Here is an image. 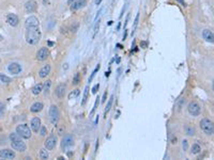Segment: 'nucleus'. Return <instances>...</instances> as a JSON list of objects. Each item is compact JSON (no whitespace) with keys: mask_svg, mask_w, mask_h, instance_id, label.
I'll return each mask as SVG.
<instances>
[{"mask_svg":"<svg viewBox=\"0 0 214 160\" xmlns=\"http://www.w3.org/2000/svg\"><path fill=\"white\" fill-rule=\"evenodd\" d=\"M79 81H80V74L79 73H77V74H75V76H74V78H73V85H77L78 83H79Z\"/></svg>","mask_w":214,"mask_h":160,"instance_id":"nucleus-29","label":"nucleus"},{"mask_svg":"<svg viewBox=\"0 0 214 160\" xmlns=\"http://www.w3.org/2000/svg\"><path fill=\"white\" fill-rule=\"evenodd\" d=\"M6 22L10 25L11 27H16L19 24V19L17 17V15L15 14H8L6 16Z\"/></svg>","mask_w":214,"mask_h":160,"instance_id":"nucleus-14","label":"nucleus"},{"mask_svg":"<svg viewBox=\"0 0 214 160\" xmlns=\"http://www.w3.org/2000/svg\"><path fill=\"white\" fill-rule=\"evenodd\" d=\"M65 91H67V85L64 83H61L57 87L56 89V96L58 98H63L65 95Z\"/></svg>","mask_w":214,"mask_h":160,"instance_id":"nucleus-16","label":"nucleus"},{"mask_svg":"<svg viewBox=\"0 0 214 160\" xmlns=\"http://www.w3.org/2000/svg\"><path fill=\"white\" fill-rule=\"evenodd\" d=\"M0 158L2 159H14L15 158V153L8 148H3L0 150Z\"/></svg>","mask_w":214,"mask_h":160,"instance_id":"nucleus-10","label":"nucleus"},{"mask_svg":"<svg viewBox=\"0 0 214 160\" xmlns=\"http://www.w3.org/2000/svg\"><path fill=\"white\" fill-rule=\"evenodd\" d=\"M138 20H139V13H137L136 17H135V20H134V28H133V32H132V35L134 34V32H135V29H136L137 25H138Z\"/></svg>","mask_w":214,"mask_h":160,"instance_id":"nucleus-32","label":"nucleus"},{"mask_svg":"<svg viewBox=\"0 0 214 160\" xmlns=\"http://www.w3.org/2000/svg\"><path fill=\"white\" fill-rule=\"evenodd\" d=\"M106 98H107V92H105L104 95H103V98H102V103H105V101H106Z\"/></svg>","mask_w":214,"mask_h":160,"instance_id":"nucleus-38","label":"nucleus"},{"mask_svg":"<svg viewBox=\"0 0 214 160\" xmlns=\"http://www.w3.org/2000/svg\"><path fill=\"white\" fill-rule=\"evenodd\" d=\"M112 103H114V95L110 96V98H109V100H108L107 106H106V108H105V112H104L105 115H106V114H107V112H109L110 108H111V106H112Z\"/></svg>","mask_w":214,"mask_h":160,"instance_id":"nucleus-24","label":"nucleus"},{"mask_svg":"<svg viewBox=\"0 0 214 160\" xmlns=\"http://www.w3.org/2000/svg\"><path fill=\"white\" fill-rule=\"evenodd\" d=\"M200 128L207 135L214 134V123L212 121L209 120V119H202L200 121Z\"/></svg>","mask_w":214,"mask_h":160,"instance_id":"nucleus-3","label":"nucleus"},{"mask_svg":"<svg viewBox=\"0 0 214 160\" xmlns=\"http://www.w3.org/2000/svg\"><path fill=\"white\" fill-rule=\"evenodd\" d=\"M188 110L190 114H192L193 116H197L200 114V106L196 101H192V103H188Z\"/></svg>","mask_w":214,"mask_h":160,"instance_id":"nucleus-7","label":"nucleus"},{"mask_svg":"<svg viewBox=\"0 0 214 160\" xmlns=\"http://www.w3.org/2000/svg\"><path fill=\"white\" fill-rule=\"evenodd\" d=\"M49 53H48V49L46 47H42V48L39 49V51L37 53V60L38 61H45L48 57Z\"/></svg>","mask_w":214,"mask_h":160,"instance_id":"nucleus-12","label":"nucleus"},{"mask_svg":"<svg viewBox=\"0 0 214 160\" xmlns=\"http://www.w3.org/2000/svg\"><path fill=\"white\" fill-rule=\"evenodd\" d=\"M213 90H214V80H213Z\"/></svg>","mask_w":214,"mask_h":160,"instance_id":"nucleus-48","label":"nucleus"},{"mask_svg":"<svg viewBox=\"0 0 214 160\" xmlns=\"http://www.w3.org/2000/svg\"><path fill=\"white\" fill-rule=\"evenodd\" d=\"M8 69L11 74H13V75H18V74L22 72V66H21V64H18V63L13 62L9 65Z\"/></svg>","mask_w":214,"mask_h":160,"instance_id":"nucleus-13","label":"nucleus"},{"mask_svg":"<svg viewBox=\"0 0 214 160\" xmlns=\"http://www.w3.org/2000/svg\"><path fill=\"white\" fill-rule=\"evenodd\" d=\"M74 144V138L71 136V135H67V136L63 137L61 141V148L62 150H67V148L71 147Z\"/></svg>","mask_w":214,"mask_h":160,"instance_id":"nucleus-8","label":"nucleus"},{"mask_svg":"<svg viewBox=\"0 0 214 160\" xmlns=\"http://www.w3.org/2000/svg\"><path fill=\"white\" fill-rule=\"evenodd\" d=\"M202 37H204L207 42L214 43V33L212 32V31L208 30V29H206V30L202 31Z\"/></svg>","mask_w":214,"mask_h":160,"instance_id":"nucleus-17","label":"nucleus"},{"mask_svg":"<svg viewBox=\"0 0 214 160\" xmlns=\"http://www.w3.org/2000/svg\"><path fill=\"white\" fill-rule=\"evenodd\" d=\"M10 141L11 146L13 150H17V152H25L27 150V145L24 141L22 140V137L19 136L17 132H12L10 134Z\"/></svg>","mask_w":214,"mask_h":160,"instance_id":"nucleus-2","label":"nucleus"},{"mask_svg":"<svg viewBox=\"0 0 214 160\" xmlns=\"http://www.w3.org/2000/svg\"><path fill=\"white\" fill-rule=\"evenodd\" d=\"M39 157H40V159H43V160H45V159H48V157H49V154H48V152H47V150H46V148H42V150H40V153H39Z\"/></svg>","mask_w":214,"mask_h":160,"instance_id":"nucleus-21","label":"nucleus"},{"mask_svg":"<svg viewBox=\"0 0 214 160\" xmlns=\"http://www.w3.org/2000/svg\"><path fill=\"white\" fill-rule=\"evenodd\" d=\"M99 29H100V19H99L98 21L95 22V25H94L93 34H92V39H94V37H96V34H98V32H99Z\"/></svg>","mask_w":214,"mask_h":160,"instance_id":"nucleus-27","label":"nucleus"},{"mask_svg":"<svg viewBox=\"0 0 214 160\" xmlns=\"http://www.w3.org/2000/svg\"><path fill=\"white\" fill-rule=\"evenodd\" d=\"M99 89H100V84H99V83H96V84L92 88V93L96 94V93H98V91H99Z\"/></svg>","mask_w":214,"mask_h":160,"instance_id":"nucleus-35","label":"nucleus"},{"mask_svg":"<svg viewBox=\"0 0 214 160\" xmlns=\"http://www.w3.org/2000/svg\"><path fill=\"white\" fill-rule=\"evenodd\" d=\"M38 9V3L34 0H28V1L25 3V10L28 13H33L35 12Z\"/></svg>","mask_w":214,"mask_h":160,"instance_id":"nucleus-9","label":"nucleus"},{"mask_svg":"<svg viewBox=\"0 0 214 160\" xmlns=\"http://www.w3.org/2000/svg\"><path fill=\"white\" fill-rule=\"evenodd\" d=\"M101 2H102V0H96V1H95V4H96V6H99V4H100Z\"/></svg>","mask_w":214,"mask_h":160,"instance_id":"nucleus-41","label":"nucleus"},{"mask_svg":"<svg viewBox=\"0 0 214 160\" xmlns=\"http://www.w3.org/2000/svg\"><path fill=\"white\" fill-rule=\"evenodd\" d=\"M43 107H44V106H43V103H41V101H37V103H34L30 107V111L33 112V113H38V112L42 111Z\"/></svg>","mask_w":214,"mask_h":160,"instance_id":"nucleus-19","label":"nucleus"},{"mask_svg":"<svg viewBox=\"0 0 214 160\" xmlns=\"http://www.w3.org/2000/svg\"><path fill=\"white\" fill-rule=\"evenodd\" d=\"M184 130H185L186 135H188V136H194L195 135V128L191 125H186L184 127Z\"/></svg>","mask_w":214,"mask_h":160,"instance_id":"nucleus-22","label":"nucleus"},{"mask_svg":"<svg viewBox=\"0 0 214 160\" xmlns=\"http://www.w3.org/2000/svg\"><path fill=\"white\" fill-rule=\"evenodd\" d=\"M30 127L33 132H39L40 128H41V120H40V118L34 116L30 122Z\"/></svg>","mask_w":214,"mask_h":160,"instance_id":"nucleus-11","label":"nucleus"},{"mask_svg":"<svg viewBox=\"0 0 214 160\" xmlns=\"http://www.w3.org/2000/svg\"><path fill=\"white\" fill-rule=\"evenodd\" d=\"M117 63H119V62H120V58H119V57H117Z\"/></svg>","mask_w":214,"mask_h":160,"instance_id":"nucleus-45","label":"nucleus"},{"mask_svg":"<svg viewBox=\"0 0 214 160\" xmlns=\"http://www.w3.org/2000/svg\"><path fill=\"white\" fill-rule=\"evenodd\" d=\"M188 141H186V140H183V141H182V147H183V150H188Z\"/></svg>","mask_w":214,"mask_h":160,"instance_id":"nucleus-36","label":"nucleus"},{"mask_svg":"<svg viewBox=\"0 0 214 160\" xmlns=\"http://www.w3.org/2000/svg\"><path fill=\"white\" fill-rule=\"evenodd\" d=\"M98 122H99V116H98V118H96V120H95V125H96V124H98Z\"/></svg>","mask_w":214,"mask_h":160,"instance_id":"nucleus-47","label":"nucleus"},{"mask_svg":"<svg viewBox=\"0 0 214 160\" xmlns=\"http://www.w3.org/2000/svg\"><path fill=\"white\" fill-rule=\"evenodd\" d=\"M76 0H69V1H67V3L69 4H72V2H75Z\"/></svg>","mask_w":214,"mask_h":160,"instance_id":"nucleus-43","label":"nucleus"},{"mask_svg":"<svg viewBox=\"0 0 214 160\" xmlns=\"http://www.w3.org/2000/svg\"><path fill=\"white\" fill-rule=\"evenodd\" d=\"M3 112H4V105L0 101V116L3 114Z\"/></svg>","mask_w":214,"mask_h":160,"instance_id":"nucleus-37","label":"nucleus"},{"mask_svg":"<svg viewBox=\"0 0 214 160\" xmlns=\"http://www.w3.org/2000/svg\"><path fill=\"white\" fill-rule=\"evenodd\" d=\"M48 115H49V120H50L51 124L56 125L58 124L59 122V119H60V112H59V109L56 105H51L50 108H49V112H48Z\"/></svg>","mask_w":214,"mask_h":160,"instance_id":"nucleus-4","label":"nucleus"},{"mask_svg":"<svg viewBox=\"0 0 214 160\" xmlns=\"http://www.w3.org/2000/svg\"><path fill=\"white\" fill-rule=\"evenodd\" d=\"M127 30H125V33H124V35H123V40H125L127 39Z\"/></svg>","mask_w":214,"mask_h":160,"instance_id":"nucleus-42","label":"nucleus"},{"mask_svg":"<svg viewBox=\"0 0 214 160\" xmlns=\"http://www.w3.org/2000/svg\"><path fill=\"white\" fill-rule=\"evenodd\" d=\"M178 2H180V3L182 4V6H185V1L184 0H177Z\"/></svg>","mask_w":214,"mask_h":160,"instance_id":"nucleus-40","label":"nucleus"},{"mask_svg":"<svg viewBox=\"0 0 214 160\" xmlns=\"http://www.w3.org/2000/svg\"><path fill=\"white\" fill-rule=\"evenodd\" d=\"M46 134H47L46 127H44V126H41V128H40V135L44 137V136H46Z\"/></svg>","mask_w":214,"mask_h":160,"instance_id":"nucleus-34","label":"nucleus"},{"mask_svg":"<svg viewBox=\"0 0 214 160\" xmlns=\"http://www.w3.org/2000/svg\"><path fill=\"white\" fill-rule=\"evenodd\" d=\"M50 87H51V81L50 80H47L44 82V84H43V91L45 92V93H49V91H50Z\"/></svg>","mask_w":214,"mask_h":160,"instance_id":"nucleus-23","label":"nucleus"},{"mask_svg":"<svg viewBox=\"0 0 214 160\" xmlns=\"http://www.w3.org/2000/svg\"><path fill=\"white\" fill-rule=\"evenodd\" d=\"M50 69H51V67H50V65L49 64H46V65H44V66L42 67L41 69H40V72H39V76L41 78H45V77H47V75H48L49 73H50Z\"/></svg>","mask_w":214,"mask_h":160,"instance_id":"nucleus-18","label":"nucleus"},{"mask_svg":"<svg viewBox=\"0 0 214 160\" xmlns=\"http://www.w3.org/2000/svg\"><path fill=\"white\" fill-rule=\"evenodd\" d=\"M88 95H89V87H86L85 88V92H84V95H83V100H82V105H85L86 101L88 100Z\"/></svg>","mask_w":214,"mask_h":160,"instance_id":"nucleus-25","label":"nucleus"},{"mask_svg":"<svg viewBox=\"0 0 214 160\" xmlns=\"http://www.w3.org/2000/svg\"><path fill=\"white\" fill-rule=\"evenodd\" d=\"M43 91V84L42 83H38V84H35L34 87L32 88V94L33 95H39V94H41Z\"/></svg>","mask_w":214,"mask_h":160,"instance_id":"nucleus-20","label":"nucleus"},{"mask_svg":"<svg viewBox=\"0 0 214 160\" xmlns=\"http://www.w3.org/2000/svg\"><path fill=\"white\" fill-rule=\"evenodd\" d=\"M200 150H201V147H200L199 144H197V143L193 144V146H192V154L197 155L198 153L200 152Z\"/></svg>","mask_w":214,"mask_h":160,"instance_id":"nucleus-26","label":"nucleus"},{"mask_svg":"<svg viewBox=\"0 0 214 160\" xmlns=\"http://www.w3.org/2000/svg\"><path fill=\"white\" fill-rule=\"evenodd\" d=\"M141 47H143V48H146V47L148 46V43L147 42H141Z\"/></svg>","mask_w":214,"mask_h":160,"instance_id":"nucleus-39","label":"nucleus"},{"mask_svg":"<svg viewBox=\"0 0 214 160\" xmlns=\"http://www.w3.org/2000/svg\"><path fill=\"white\" fill-rule=\"evenodd\" d=\"M39 19L31 15L25 21V40L29 45H35L40 42L42 37L41 29H40Z\"/></svg>","mask_w":214,"mask_h":160,"instance_id":"nucleus-1","label":"nucleus"},{"mask_svg":"<svg viewBox=\"0 0 214 160\" xmlns=\"http://www.w3.org/2000/svg\"><path fill=\"white\" fill-rule=\"evenodd\" d=\"M0 80L4 83H9V82H11V80L12 79H11L10 77H8V76H6V75H3V74L0 73Z\"/></svg>","mask_w":214,"mask_h":160,"instance_id":"nucleus-28","label":"nucleus"},{"mask_svg":"<svg viewBox=\"0 0 214 160\" xmlns=\"http://www.w3.org/2000/svg\"><path fill=\"white\" fill-rule=\"evenodd\" d=\"M99 100L100 98H96V100H95V103H94V106H93V108H92V110H91V112H90V115H93L94 114V112H95V110H96V108H98V103H99Z\"/></svg>","mask_w":214,"mask_h":160,"instance_id":"nucleus-33","label":"nucleus"},{"mask_svg":"<svg viewBox=\"0 0 214 160\" xmlns=\"http://www.w3.org/2000/svg\"><path fill=\"white\" fill-rule=\"evenodd\" d=\"M78 95H79V90H77V89H76V90H74V91L72 92L71 94H70V95H69V98H70V100H72V98H75V97H77Z\"/></svg>","mask_w":214,"mask_h":160,"instance_id":"nucleus-30","label":"nucleus"},{"mask_svg":"<svg viewBox=\"0 0 214 160\" xmlns=\"http://www.w3.org/2000/svg\"><path fill=\"white\" fill-rule=\"evenodd\" d=\"M86 4H87V0H76L75 2H73V4H71V10L77 11L86 6Z\"/></svg>","mask_w":214,"mask_h":160,"instance_id":"nucleus-15","label":"nucleus"},{"mask_svg":"<svg viewBox=\"0 0 214 160\" xmlns=\"http://www.w3.org/2000/svg\"><path fill=\"white\" fill-rule=\"evenodd\" d=\"M112 22H114V21H111V20H110V21L108 22V25H109V26H111V25H112Z\"/></svg>","mask_w":214,"mask_h":160,"instance_id":"nucleus-46","label":"nucleus"},{"mask_svg":"<svg viewBox=\"0 0 214 160\" xmlns=\"http://www.w3.org/2000/svg\"><path fill=\"white\" fill-rule=\"evenodd\" d=\"M109 74H110V72H106V73H105V76L108 77V76H109Z\"/></svg>","mask_w":214,"mask_h":160,"instance_id":"nucleus-44","label":"nucleus"},{"mask_svg":"<svg viewBox=\"0 0 214 160\" xmlns=\"http://www.w3.org/2000/svg\"><path fill=\"white\" fill-rule=\"evenodd\" d=\"M16 132L22 137V139H30L31 138V130L28 125L26 124H21L16 127Z\"/></svg>","mask_w":214,"mask_h":160,"instance_id":"nucleus-5","label":"nucleus"},{"mask_svg":"<svg viewBox=\"0 0 214 160\" xmlns=\"http://www.w3.org/2000/svg\"><path fill=\"white\" fill-rule=\"evenodd\" d=\"M56 144H57V137L54 136V135H50L49 137H47V139L44 142V146L47 150H54Z\"/></svg>","mask_w":214,"mask_h":160,"instance_id":"nucleus-6","label":"nucleus"},{"mask_svg":"<svg viewBox=\"0 0 214 160\" xmlns=\"http://www.w3.org/2000/svg\"><path fill=\"white\" fill-rule=\"evenodd\" d=\"M100 68H101V65H100V64H98V65H96V67H95V69H94V71H93V73H92L91 77L89 78V82H91L92 79H93V77H94V76H95V74L98 73L99 71H100Z\"/></svg>","mask_w":214,"mask_h":160,"instance_id":"nucleus-31","label":"nucleus"}]
</instances>
